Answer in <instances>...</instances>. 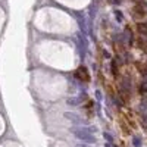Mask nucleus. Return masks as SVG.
Wrapping results in <instances>:
<instances>
[{"mask_svg":"<svg viewBox=\"0 0 147 147\" xmlns=\"http://www.w3.org/2000/svg\"><path fill=\"white\" fill-rule=\"evenodd\" d=\"M75 78H77V80H81V81H84V82L90 81V74H88L87 68H85V66H80V68L75 71Z\"/></svg>","mask_w":147,"mask_h":147,"instance_id":"1","label":"nucleus"},{"mask_svg":"<svg viewBox=\"0 0 147 147\" xmlns=\"http://www.w3.org/2000/svg\"><path fill=\"white\" fill-rule=\"evenodd\" d=\"M137 31L143 35H147V22H140L137 25Z\"/></svg>","mask_w":147,"mask_h":147,"instance_id":"2","label":"nucleus"},{"mask_svg":"<svg viewBox=\"0 0 147 147\" xmlns=\"http://www.w3.org/2000/svg\"><path fill=\"white\" fill-rule=\"evenodd\" d=\"M140 91H141V93H147V82H143V84H141Z\"/></svg>","mask_w":147,"mask_h":147,"instance_id":"5","label":"nucleus"},{"mask_svg":"<svg viewBox=\"0 0 147 147\" xmlns=\"http://www.w3.org/2000/svg\"><path fill=\"white\" fill-rule=\"evenodd\" d=\"M146 13V10H144V6H136L134 7V16H143Z\"/></svg>","mask_w":147,"mask_h":147,"instance_id":"3","label":"nucleus"},{"mask_svg":"<svg viewBox=\"0 0 147 147\" xmlns=\"http://www.w3.org/2000/svg\"><path fill=\"white\" fill-rule=\"evenodd\" d=\"M112 72H113V75H118V63L116 62H112Z\"/></svg>","mask_w":147,"mask_h":147,"instance_id":"4","label":"nucleus"}]
</instances>
